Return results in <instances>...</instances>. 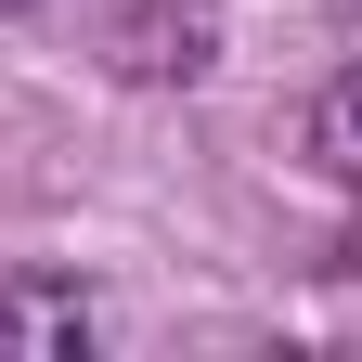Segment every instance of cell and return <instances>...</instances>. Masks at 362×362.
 Masks as SVG:
<instances>
[{"mask_svg": "<svg viewBox=\"0 0 362 362\" xmlns=\"http://www.w3.org/2000/svg\"><path fill=\"white\" fill-rule=\"evenodd\" d=\"M90 337H104L90 285H65V272H0V362H78Z\"/></svg>", "mask_w": 362, "mask_h": 362, "instance_id": "cell-1", "label": "cell"}, {"mask_svg": "<svg viewBox=\"0 0 362 362\" xmlns=\"http://www.w3.org/2000/svg\"><path fill=\"white\" fill-rule=\"evenodd\" d=\"M310 168L362 194V65H337V78H324V104H310Z\"/></svg>", "mask_w": 362, "mask_h": 362, "instance_id": "cell-2", "label": "cell"}, {"mask_svg": "<svg viewBox=\"0 0 362 362\" xmlns=\"http://www.w3.org/2000/svg\"><path fill=\"white\" fill-rule=\"evenodd\" d=\"M0 13H39V0H0Z\"/></svg>", "mask_w": 362, "mask_h": 362, "instance_id": "cell-3", "label": "cell"}]
</instances>
